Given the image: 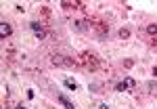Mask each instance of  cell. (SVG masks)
<instances>
[{
	"label": "cell",
	"mask_w": 157,
	"mask_h": 109,
	"mask_svg": "<svg viewBox=\"0 0 157 109\" xmlns=\"http://www.w3.org/2000/svg\"><path fill=\"white\" fill-rule=\"evenodd\" d=\"M153 76H157V67H153Z\"/></svg>",
	"instance_id": "ba28073f"
},
{
	"label": "cell",
	"mask_w": 157,
	"mask_h": 109,
	"mask_svg": "<svg viewBox=\"0 0 157 109\" xmlns=\"http://www.w3.org/2000/svg\"><path fill=\"white\" fill-rule=\"evenodd\" d=\"M57 99H59V103H63V105H65L67 109H75V105H73V103H69V101H67V99L63 97V95H59Z\"/></svg>",
	"instance_id": "3957f363"
},
{
	"label": "cell",
	"mask_w": 157,
	"mask_h": 109,
	"mask_svg": "<svg viewBox=\"0 0 157 109\" xmlns=\"http://www.w3.org/2000/svg\"><path fill=\"white\" fill-rule=\"evenodd\" d=\"M147 32H149V34H157V27H155V25H149Z\"/></svg>",
	"instance_id": "52a82bcc"
},
{
	"label": "cell",
	"mask_w": 157,
	"mask_h": 109,
	"mask_svg": "<svg viewBox=\"0 0 157 109\" xmlns=\"http://www.w3.org/2000/svg\"><path fill=\"white\" fill-rule=\"evenodd\" d=\"M29 29H32L38 38H44V27L38 23V21H32V23H29Z\"/></svg>",
	"instance_id": "6da1fadb"
},
{
	"label": "cell",
	"mask_w": 157,
	"mask_h": 109,
	"mask_svg": "<svg viewBox=\"0 0 157 109\" xmlns=\"http://www.w3.org/2000/svg\"><path fill=\"white\" fill-rule=\"evenodd\" d=\"M15 109H25V107H23V105H17V107H15Z\"/></svg>",
	"instance_id": "9c48e42d"
},
{
	"label": "cell",
	"mask_w": 157,
	"mask_h": 109,
	"mask_svg": "<svg viewBox=\"0 0 157 109\" xmlns=\"http://www.w3.org/2000/svg\"><path fill=\"white\" fill-rule=\"evenodd\" d=\"M65 86H67V88H69V90H78V84H75V82H73V80H69V78H67V80H65Z\"/></svg>",
	"instance_id": "277c9868"
},
{
	"label": "cell",
	"mask_w": 157,
	"mask_h": 109,
	"mask_svg": "<svg viewBox=\"0 0 157 109\" xmlns=\"http://www.w3.org/2000/svg\"><path fill=\"white\" fill-rule=\"evenodd\" d=\"M126 88H128V86H126V82H120V84L115 86V90H117V92H124Z\"/></svg>",
	"instance_id": "8992f818"
},
{
	"label": "cell",
	"mask_w": 157,
	"mask_h": 109,
	"mask_svg": "<svg viewBox=\"0 0 157 109\" xmlns=\"http://www.w3.org/2000/svg\"><path fill=\"white\" fill-rule=\"evenodd\" d=\"M124 82H126V86H128V88H134V86H136V82H134L132 78H126Z\"/></svg>",
	"instance_id": "5b68a950"
},
{
	"label": "cell",
	"mask_w": 157,
	"mask_h": 109,
	"mask_svg": "<svg viewBox=\"0 0 157 109\" xmlns=\"http://www.w3.org/2000/svg\"><path fill=\"white\" fill-rule=\"evenodd\" d=\"M11 32H13V27L9 23H0V34L6 38V36H11Z\"/></svg>",
	"instance_id": "7a4b0ae2"
}]
</instances>
